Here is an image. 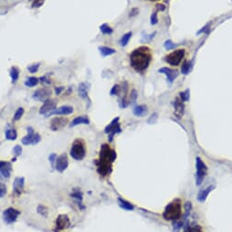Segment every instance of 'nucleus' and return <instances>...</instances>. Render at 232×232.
I'll return each instance as SVG.
<instances>
[{
	"label": "nucleus",
	"instance_id": "aec40b11",
	"mask_svg": "<svg viewBox=\"0 0 232 232\" xmlns=\"http://www.w3.org/2000/svg\"><path fill=\"white\" fill-rule=\"evenodd\" d=\"M213 188H214V186H209V187H208L207 188L202 189V190L198 193L197 199H198L200 202H204V201L207 199V197H208V194L210 193V191H212Z\"/></svg>",
	"mask_w": 232,
	"mask_h": 232
},
{
	"label": "nucleus",
	"instance_id": "c756f323",
	"mask_svg": "<svg viewBox=\"0 0 232 232\" xmlns=\"http://www.w3.org/2000/svg\"><path fill=\"white\" fill-rule=\"evenodd\" d=\"M131 37H132V32H128V33L124 34V35L122 37L121 40H120V45L122 46V47L126 46L127 43L129 42L130 39H131Z\"/></svg>",
	"mask_w": 232,
	"mask_h": 232
},
{
	"label": "nucleus",
	"instance_id": "0eeeda50",
	"mask_svg": "<svg viewBox=\"0 0 232 232\" xmlns=\"http://www.w3.org/2000/svg\"><path fill=\"white\" fill-rule=\"evenodd\" d=\"M119 122V117H117L115 119H114L112 121V122L105 128L104 132L106 134H108V139L109 142H112L114 139V136L115 135V134L117 133H121V127H120V123Z\"/></svg>",
	"mask_w": 232,
	"mask_h": 232
},
{
	"label": "nucleus",
	"instance_id": "4c0bfd02",
	"mask_svg": "<svg viewBox=\"0 0 232 232\" xmlns=\"http://www.w3.org/2000/svg\"><path fill=\"white\" fill-rule=\"evenodd\" d=\"M174 47H175V45H174V43H173L171 40H167V41H165V48L166 49H174Z\"/></svg>",
	"mask_w": 232,
	"mask_h": 232
},
{
	"label": "nucleus",
	"instance_id": "f3484780",
	"mask_svg": "<svg viewBox=\"0 0 232 232\" xmlns=\"http://www.w3.org/2000/svg\"><path fill=\"white\" fill-rule=\"evenodd\" d=\"M158 71H159L160 73H164V74H165V75H166V77H167L168 81H169L170 83H172V82L174 81V79L178 76V73H177V71H176L171 70V69L166 68V67H165V68H161Z\"/></svg>",
	"mask_w": 232,
	"mask_h": 232
},
{
	"label": "nucleus",
	"instance_id": "b1692460",
	"mask_svg": "<svg viewBox=\"0 0 232 232\" xmlns=\"http://www.w3.org/2000/svg\"><path fill=\"white\" fill-rule=\"evenodd\" d=\"M185 232H203V229L201 226L197 225V224H190L188 225L186 230H185Z\"/></svg>",
	"mask_w": 232,
	"mask_h": 232
},
{
	"label": "nucleus",
	"instance_id": "6e6552de",
	"mask_svg": "<svg viewBox=\"0 0 232 232\" xmlns=\"http://www.w3.org/2000/svg\"><path fill=\"white\" fill-rule=\"evenodd\" d=\"M40 141V135L39 134H35L32 127H28V135L22 139V144H36Z\"/></svg>",
	"mask_w": 232,
	"mask_h": 232
},
{
	"label": "nucleus",
	"instance_id": "79ce46f5",
	"mask_svg": "<svg viewBox=\"0 0 232 232\" xmlns=\"http://www.w3.org/2000/svg\"><path fill=\"white\" fill-rule=\"evenodd\" d=\"M188 92L189 91H186L185 92H181L180 93V96L182 98V101H187L188 100Z\"/></svg>",
	"mask_w": 232,
	"mask_h": 232
},
{
	"label": "nucleus",
	"instance_id": "9b49d317",
	"mask_svg": "<svg viewBox=\"0 0 232 232\" xmlns=\"http://www.w3.org/2000/svg\"><path fill=\"white\" fill-rule=\"evenodd\" d=\"M71 225L70 219L66 215H59L56 220V230H64L68 229Z\"/></svg>",
	"mask_w": 232,
	"mask_h": 232
},
{
	"label": "nucleus",
	"instance_id": "a18cd8bd",
	"mask_svg": "<svg viewBox=\"0 0 232 232\" xmlns=\"http://www.w3.org/2000/svg\"><path fill=\"white\" fill-rule=\"evenodd\" d=\"M40 79H41V81L43 82H46V83H50V80H47V78L46 77H41L40 78Z\"/></svg>",
	"mask_w": 232,
	"mask_h": 232
},
{
	"label": "nucleus",
	"instance_id": "20e7f679",
	"mask_svg": "<svg viewBox=\"0 0 232 232\" xmlns=\"http://www.w3.org/2000/svg\"><path fill=\"white\" fill-rule=\"evenodd\" d=\"M86 155V148L83 141L81 140H76L71 148V155L75 160H82Z\"/></svg>",
	"mask_w": 232,
	"mask_h": 232
},
{
	"label": "nucleus",
	"instance_id": "393cba45",
	"mask_svg": "<svg viewBox=\"0 0 232 232\" xmlns=\"http://www.w3.org/2000/svg\"><path fill=\"white\" fill-rule=\"evenodd\" d=\"M10 76H11V79H12V82L16 83L17 80L19 79V69L17 67H12L11 68Z\"/></svg>",
	"mask_w": 232,
	"mask_h": 232
},
{
	"label": "nucleus",
	"instance_id": "f8f14e48",
	"mask_svg": "<svg viewBox=\"0 0 232 232\" xmlns=\"http://www.w3.org/2000/svg\"><path fill=\"white\" fill-rule=\"evenodd\" d=\"M51 94V91L49 88H42V89H39L37 90L34 94H33V99L37 100V101H45L46 100H48V98L50 96Z\"/></svg>",
	"mask_w": 232,
	"mask_h": 232
},
{
	"label": "nucleus",
	"instance_id": "473e14b6",
	"mask_svg": "<svg viewBox=\"0 0 232 232\" xmlns=\"http://www.w3.org/2000/svg\"><path fill=\"white\" fill-rule=\"evenodd\" d=\"M23 114H24V109L20 107V108H19V109L17 110V112H16V114H15V115H14V121H19V119H21Z\"/></svg>",
	"mask_w": 232,
	"mask_h": 232
},
{
	"label": "nucleus",
	"instance_id": "c9c22d12",
	"mask_svg": "<svg viewBox=\"0 0 232 232\" xmlns=\"http://www.w3.org/2000/svg\"><path fill=\"white\" fill-rule=\"evenodd\" d=\"M39 64H33V65H30L28 67V70L31 72V73H35L36 71H38L39 70Z\"/></svg>",
	"mask_w": 232,
	"mask_h": 232
},
{
	"label": "nucleus",
	"instance_id": "49530a36",
	"mask_svg": "<svg viewBox=\"0 0 232 232\" xmlns=\"http://www.w3.org/2000/svg\"><path fill=\"white\" fill-rule=\"evenodd\" d=\"M151 1H157V0H151Z\"/></svg>",
	"mask_w": 232,
	"mask_h": 232
},
{
	"label": "nucleus",
	"instance_id": "c85d7f7f",
	"mask_svg": "<svg viewBox=\"0 0 232 232\" xmlns=\"http://www.w3.org/2000/svg\"><path fill=\"white\" fill-rule=\"evenodd\" d=\"M118 200H119L120 206H121L122 208L127 209V210H133V209H134V207H133V205H132L131 203H129V202H127V201H125V200H122V199H121V198H119Z\"/></svg>",
	"mask_w": 232,
	"mask_h": 232
},
{
	"label": "nucleus",
	"instance_id": "f03ea898",
	"mask_svg": "<svg viewBox=\"0 0 232 232\" xmlns=\"http://www.w3.org/2000/svg\"><path fill=\"white\" fill-rule=\"evenodd\" d=\"M116 153L110 148L108 144H102L100 154V160L97 163L98 172L101 175L110 174L112 168V163L115 160Z\"/></svg>",
	"mask_w": 232,
	"mask_h": 232
},
{
	"label": "nucleus",
	"instance_id": "cd10ccee",
	"mask_svg": "<svg viewBox=\"0 0 232 232\" xmlns=\"http://www.w3.org/2000/svg\"><path fill=\"white\" fill-rule=\"evenodd\" d=\"M6 138L7 140H16L17 139V136H18V134H17V131L14 130V129H9L6 132Z\"/></svg>",
	"mask_w": 232,
	"mask_h": 232
},
{
	"label": "nucleus",
	"instance_id": "9d476101",
	"mask_svg": "<svg viewBox=\"0 0 232 232\" xmlns=\"http://www.w3.org/2000/svg\"><path fill=\"white\" fill-rule=\"evenodd\" d=\"M57 101L55 100H46L43 103V105L40 107L39 114H49L52 111L56 109Z\"/></svg>",
	"mask_w": 232,
	"mask_h": 232
},
{
	"label": "nucleus",
	"instance_id": "423d86ee",
	"mask_svg": "<svg viewBox=\"0 0 232 232\" xmlns=\"http://www.w3.org/2000/svg\"><path fill=\"white\" fill-rule=\"evenodd\" d=\"M184 56H185V49H176L171 52L169 55H167L165 57V60L172 66H177L182 61Z\"/></svg>",
	"mask_w": 232,
	"mask_h": 232
},
{
	"label": "nucleus",
	"instance_id": "72a5a7b5",
	"mask_svg": "<svg viewBox=\"0 0 232 232\" xmlns=\"http://www.w3.org/2000/svg\"><path fill=\"white\" fill-rule=\"evenodd\" d=\"M6 194V187L5 184L0 183V197H4Z\"/></svg>",
	"mask_w": 232,
	"mask_h": 232
},
{
	"label": "nucleus",
	"instance_id": "7c9ffc66",
	"mask_svg": "<svg viewBox=\"0 0 232 232\" xmlns=\"http://www.w3.org/2000/svg\"><path fill=\"white\" fill-rule=\"evenodd\" d=\"M100 29H101V31L103 34H112V33H113V29H112L107 24L101 25V28H100Z\"/></svg>",
	"mask_w": 232,
	"mask_h": 232
},
{
	"label": "nucleus",
	"instance_id": "e433bc0d",
	"mask_svg": "<svg viewBox=\"0 0 232 232\" xmlns=\"http://www.w3.org/2000/svg\"><path fill=\"white\" fill-rule=\"evenodd\" d=\"M13 154L16 155V156H19L22 154V148L20 145H16L14 148H13Z\"/></svg>",
	"mask_w": 232,
	"mask_h": 232
},
{
	"label": "nucleus",
	"instance_id": "f257e3e1",
	"mask_svg": "<svg viewBox=\"0 0 232 232\" xmlns=\"http://www.w3.org/2000/svg\"><path fill=\"white\" fill-rule=\"evenodd\" d=\"M152 59V54L147 47H140L135 49L130 55L131 66L136 71H145Z\"/></svg>",
	"mask_w": 232,
	"mask_h": 232
},
{
	"label": "nucleus",
	"instance_id": "2eb2a0df",
	"mask_svg": "<svg viewBox=\"0 0 232 232\" xmlns=\"http://www.w3.org/2000/svg\"><path fill=\"white\" fill-rule=\"evenodd\" d=\"M67 122H68V120L66 118L56 117V118L52 119V121L50 122V129L52 131H58L59 129L63 128Z\"/></svg>",
	"mask_w": 232,
	"mask_h": 232
},
{
	"label": "nucleus",
	"instance_id": "4be33fe9",
	"mask_svg": "<svg viewBox=\"0 0 232 232\" xmlns=\"http://www.w3.org/2000/svg\"><path fill=\"white\" fill-rule=\"evenodd\" d=\"M90 123V121L87 117H84V116H79L77 118H75L71 123V127L72 126H76V125H79V124H89Z\"/></svg>",
	"mask_w": 232,
	"mask_h": 232
},
{
	"label": "nucleus",
	"instance_id": "ea45409f",
	"mask_svg": "<svg viewBox=\"0 0 232 232\" xmlns=\"http://www.w3.org/2000/svg\"><path fill=\"white\" fill-rule=\"evenodd\" d=\"M137 97V93H136L135 90H133L131 92V96H130V102H135Z\"/></svg>",
	"mask_w": 232,
	"mask_h": 232
},
{
	"label": "nucleus",
	"instance_id": "a211bd4d",
	"mask_svg": "<svg viewBox=\"0 0 232 232\" xmlns=\"http://www.w3.org/2000/svg\"><path fill=\"white\" fill-rule=\"evenodd\" d=\"M24 184H25L24 177H17L14 181V184H13V191L17 195H19L23 190Z\"/></svg>",
	"mask_w": 232,
	"mask_h": 232
},
{
	"label": "nucleus",
	"instance_id": "6ab92c4d",
	"mask_svg": "<svg viewBox=\"0 0 232 232\" xmlns=\"http://www.w3.org/2000/svg\"><path fill=\"white\" fill-rule=\"evenodd\" d=\"M184 113V104L182 102V101H180L179 99H175L174 101V114L177 118H180L183 115Z\"/></svg>",
	"mask_w": 232,
	"mask_h": 232
},
{
	"label": "nucleus",
	"instance_id": "2f4dec72",
	"mask_svg": "<svg viewBox=\"0 0 232 232\" xmlns=\"http://www.w3.org/2000/svg\"><path fill=\"white\" fill-rule=\"evenodd\" d=\"M190 70V63L188 61H185L181 67V71L183 74H187Z\"/></svg>",
	"mask_w": 232,
	"mask_h": 232
},
{
	"label": "nucleus",
	"instance_id": "58836bf2",
	"mask_svg": "<svg viewBox=\"0 0 232 232\" xmlns=\"http://www.w3.org/2000/svg\"><path fill=\"white\" fill-rule=\"evenodd\" d=\"M45 0H33L32 3V6L33 7H39L40 6H42V4L44 3Z\"/></svg>",
	"mask_w": 232,
	"mask_h": 232
},
{
	"label": "nucleus",
	"instance_id": "c03bdc74",
	"mask_svg": "<svg viewBox=\"0 0 232 232\" xmlns=\"http://www.w3.org/2000/svg\"><path fill=\"white\" fill-rule=\"evenodd\" d=\"M63 90H64V88H63V87H58V88H56V89H55V92H56V94L58 95V94H60V92H61Z\"/></svg>",
	"mask_w": 232,
	"mask_h": 232
},
{
	"label": "nucleus",
	"instance_id": "1a4fd4ad",
	"mask_svg": "<svg viewBox=\"0 0 232 232\" xmlns=\"http://www.w3.org/2000/svg\"><path fill=\"white\" fill-rule=\"evenodd\" d=\"M20 213L19 210L15 209V208H9L7 209H6L4 213H3V218L5 220L6 223L7 224H11L13 222H15L19 217Z\"/></svg>",
	"mask_w": 232,
	"mask_h": 232
},
{
	"label": "nucleus",
	"instance_id": "ddd939ff",
	"mask_svg": "<svg viewBox=\"0 0 232 232\" xmlns=\"http://www.w3.org/2000/svg\"><path fill=\"white\" fill-rule=\"evenodd\" d=\"M11 165L8 162L0 161V178L8 179L11 174Z\"/></svg>",
	"mask_w": 232,
	"mask_h": 232
},
{
	"label": "nucleus",
	"instance_id": "a19ab883",
	"mask_svg": "<svg viewBox=\"0 0 232 232\" xmlns=\"http://www.w3.org/2000/svg\"><path fill=\"white\" fill-rule=\"evenodd\" d=\"M157 22H158V19H157L156 13H153L152 16H151V24L152 25H155V24H157Z\"/></svg>",
	"mask_w": 232,
	"mask_h": 232
},
{
	"label": "nucleus",
	"instance_id": "5701e85b",
	"mask_svg": "<svg viewBox=\"0 0 232 232\" xmlns=\"http://www.w3.org/2000/svg\"><path fill=\"white\" fill-rule=\"evenodd\" d=\"M99 50L101 52V54L103 56V57H106V56H110V55H113L116 52L115 49H112V48H109V47H100L99 48Z\"/></svg>",
	"mask_w": 232,
	"mask_h": 232
},
{
	"label": "nucleus",
	"instance_id": "f704fd0d",
	"mask_svg": "<svg viewBox=\"0 0 232 232\" xmlns=\"http://www.w3.org/2000/svg\"><path fill=\"white\" fill-rule=\"evenodd\" d=\"M121 91V87L119 85H114L111 91V95H118L120 93Z\"/></svg>",
	"mask_w": 232,
	"mask_h": 232
},
{
	"label": "nucleus",
	"instance_id": "39448f33",
	"mask_svg": "<svg viewBox=\"0 0 232 232\" xmlns=\"http://www.w3.org/2000/svg\"><path fill=\"white\" fill-rule=\"evenodd\" d=\"M195 165H196V174H195V184L196 186H200L207 174V165L206 164L202 161L200 157H196L195 159Z\"/></svg>",
	"mask_w": 232,
	"mask_h": 232
},
{
	"label": "nucleus",
	"instance_id": "a878e982",
	"mask_svg": "<svg viewBox=\"0 0 232 232\" xmlns=\"http://www.w3.org/2000/svg\"><path fill=\"white\" fill-rule=\"evenodd\" d=\"M87 84L82 82L79 84V96L82 97V98H87Z\"/></svg>",
	"mask_w": 232,
	"mask_h": 232
},
{
	"label": "nucleus",
	"instance_id": "7ed1b4c3",
	"mask_svg": "<svg viewBox=\"0 0 232 232\" xmlns=\"http://www.w3.org/2000/svg\"><path fill=\"white\" fill-rule=\"evenodd\" d=\"M166 220H177L182 217V204L179 199H174L169 203L163 213Z\"/></svg>",
	"mask_w": 232,
	"mask_h": 232
},
{
	"label": "nucleus",
	"instance_id": "dca6fc26",
	"mask_svg": "<svg viewBox=\"0 0 232 232\" xmlns=\"http://www.w3.org/2000/svg\"><path fill=\"white\" fill-rule=\"evenodd\" d=\"M73 113V108L71 106H68V105H64V106H61L58 109H55L54 111H52L49 114V115H52V114H58V115H68V114H71Z\"/></svg>",
	"mask_w": 232,
	"mask_h": 232
},
{
	"label": "nucleus",
	"instance_id": "412c9836",
	"mask_svg": "<svg viewBox=\"0 0 232 232\" xmlns=\"http://www.w3.org/2000/svg\"><path fill=\"white\" fill-rule=\"evenodd\" d=\"M133 113L135 116L138 117H143L147 113V107L145 105H137L134 108Z\"/></svg>",
	"mask_w": 232,
	"mask_h": 232
},
{
	"label": "nucleus",
	"instance_id": "4468645a",
	"mask_svg": "<svg viewBox=\"0 0 232 232\" xmlns=\"http://www.w3.org/2000/svg\"><path fill=\"white\" fill-rule=\"evenodd\" d=\"M69 162H68V157L66 154L59 155L56 159V169L58 172H63L65 171V169L68 167Z\"/></svg>",
	"mask_w": 232,
	"mask_h": 232
},
{
	"label": "nucleus",
	"instance_id": "bb28decb",
	"mask_svg": "<svg viewBox=\"0 0 232 232\" xmlns=\"http://www.w3.org/2000/svg\"><path fill=\"white\" fill-rule=\"evenodd\" d=\"M39 83V79L36 77H30L28 78L26 81H25V85L27 87H34Z\"/></svg>",
	"mask_w": 232,
	"mask_h": 232
},
{
	"label": "nucleus",
	"instance_id": "37998d69",
	"mask_svg": "<svg viewBox=\"0 0 232 232\" xmlns=\"http://www.w3.org/2000/svg\"><path fill=\"white\" fill-rule=\"evenodd\" d=\"M57 159V156L56 155H49V161H50V163L52 164V165H53V164H54V162H55V160Z\"/></svg>",
	"mask_w": 232,
	"mask_h": 232
}]
</instances>
